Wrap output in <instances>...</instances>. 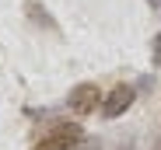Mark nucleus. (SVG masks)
Here are the masks:
<instances>
[{
    "label": "nucleus",
    "mask_w": 161,
    "mask_h": 150,
    "mask_svg": "<svg viewBox=\"0 0 161 150\" xmlns=\"http://www.w3.org/2000/svg\"><path fill=\"white\" fill-rule=\"evenodd\" d=\"M154 150H161V147H154Z\"/></svg>",
    "instance_id": "0eeeda50"
},
{
    "label": "nucleus",
    "mask_w": 161,
    "mask_h": 150,
    "mask_svg": "<svg viewBox=\"0 0 161 150\" xmlns=\"http://www.w3.org/2000/svg\"><path fill=\"white\" fill-rule=\"evenodd\" d=\"M133 98H137V87H133V84H116L109 94L102 98V115L105 119H119L133 105Z\"/></svg>",
    "instance_id": "7ed1b4c3"
},
{
    "label": "nucleus",
    "mask_w": 161,
    "mask_h": 150,
    "mask_svg": "<svg viewBox=\"0 0 161 150\" xmlns=\"http://www.w3.org/2000/svg\"><path fill=\"white\" fill-rule=\"evenodd\" d=\"M158 147H161V140H158Z\"/></svg>",
    "instance_id": "423d86ee"
},
{
    "label": "nucleus",
    "mask_w": 161,
    "mask_h": 150,
    "mask_svg": "<svg viewBox=\"0 0 161 150\" xmlns=\"http://www.w3.org/2000/svg\"><path fill=\"white\" fill-rule=\"evenodd\" d=\"M151 4H154V7H161V0H151Z\"/></svg>",
    "instance_id": "39448f33"
},
{
    "label": "nucleus",
    "mask_w": 161,
    "mask_h": 150,
    "mask_svg": "<svg viewBox=\"0 0 161 150\" xmlns=\"http://www.w3.org/2000/svg\"><path fill=\"white\" fill-rule=\"evenodd\" d=\"M151 53H154V63H161V32H158L154 42H151Z\"/></svg>",
    "instance_id": "20e7f679"
},
{
    "label": "nucleus",
    "mask_w": 161,
    "mask_h": 150,
    "mask_svg": "<svg viewBox=\"0 0 161 150\" xmlns=\"http://www.w3.org/2000/svg\"><path fill=\"white\" fill-rule=\"evenodd\" d=\"M77 140H80V126H74V122H56L53 133H46L32 150H74Z\"/></svg>",
    "instance_id": "f03ea898"
},
{
    "label": "nucleus",
    "mask_w": 161,
    "mask_h": 150,
    "mask_svg": "<svg viewBox=\"0 0 161 150\" xmlns=\"http://www.w3.org/2000/svg\"><path fill=\"white\" fill-rule=\"evenodd\" d=\"M102 87L98 84H91V80H84V84H77V87H70V94H67V105L77 112V115H91L95 108H102Z\"/></svg>",
    "instance_id": "f257e3e1"
}]
</instances>
